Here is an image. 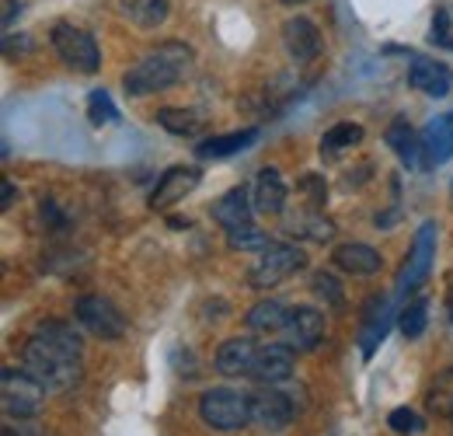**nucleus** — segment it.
Masks as SVG:
<instances>
[{
  "instance_id": "obj_29",
  "label": "nucleus",
  "mask_w": 453,
  "mask_h": 436,
  "mask_svg": "<svg viewBox=\"0 0 453 436\" xmlns=\"http://www.w3.org/2000/svg\"><path fill=\"white\" fill-rule=\"evenodd\" d=\"M388 423H391V430L401 436H418L426 430V419H422L418 412H411V409H395V412L388 416Z\"/></svg>"
},
{
  "instance_id": "obj_28",
  "label": "nucleus",
  "mask_w": 453,
  "mask_h": 436,
  "mask_svg": "<svg viewBox=\"0 0 453 436\" xmlns=\"http://www.w3.org/2000/svg\"><path fill=\"white\" fill-rule=\"evenodd\" d=\"M359 140H363V126H359V122H339V126H332V129L325 133L321 147H325V151H349V147H356Z\"/></svg>"
},
{
  "instance_id": "obj_11",
  "label": "nucleus",
  "mask_w": 453,
  "mask_h": 436,
  "mask_svg": "<svg viewBox=\"0 0 453 436\" xmlns=\"http://www.w3.org/2000/svg\"><path fill=\"white\" fill-rule=\"evenodd\" d=\"M199 182H203V171H199V167H192V164H174V167H168V171L161 175V182H157V189H154V196H150V206H154V210H168L178 199H185Z\"/></svg>"
},
{
  "instance_id": "obj_31",
  "label": "nucleus",
  "mask_w": 453,
  "mask_h": 436,
  "mask_svg": "<svg viewBox=\"0 0 453 436\" xmlns=\"http://www.w3.org/2000/svg\"><path fill=\"white\" fill-rule=\"evenodd\" d=\"M429 39H433L436 46H447V50H453V14H450V7H440V11L433 14V32H429Z\"/></svg>"
},
{
  "instance_id": "obj_13",
  "label": "nucleus",
  "mask_w": 453,
  "mask_h": 436,
  "mask_svg": "<svg viewBox=\"0 0 453 436\" xmlns=\"http://www.w3.org/2000/svg\"><path fill=\"white\" fill-rule=\"evenodd\" d=\"M255 360H258V346L251 339H226L213 356V367L224 378H251Z\"/></svg>"
},
{
  "instance_id": "obj_8",
  "label": "nucleus",
  "mask_w": 453,
  "mask_h": 436,
  "mask_svg": "<svg viewBox=\"0 0 453 436\" xmlns=\"http://www.w3.org/2000/svg\"><path fill=\"white\" fill-rule=\"evenodd\" d=\"M293 419H296V409H293V398L286 391H276L273 384H265V391L251 394V423L262 433H283V430H289Z\"/></svg>"
},
{
  "instance_id": "obj_37",
  "label": "nucleus",
  "mask_w": 453,
  "mask_h": 436,
  "mask_svg": "<svg viewBox=\"0 0 453 436\" xmlns=\"http://www.w3.org/2000/svg\"><path fill=\"white\" fill-rule=\"evenodd\" d=\"M0 436H18V433H14V430H11V426H4V433H0Z\"/></svg>"
},
{
  "instance_id": "obj_17",
  "label": "nucleus",
  "mask_w": 453,
  "mask_h": 436,
  "mask_svg": "<svg viewBox=\"0 0 453 436\" xmlns=\"http://www.w3.org/2000/svg\"><path fill=\"white\" fill-rule=\"evenodd\" d=\"M422 158H426V167H436V164L453 158V112L426 122V129H422Z\"/></svg>"
},
{
  "instance_id": "obj_6",
  "label": "nucleus",
  "mask_w": 453,
  "mask_h": 436,
  "mask_svg": "<svg viewBox=\"0 0 453 436\" xmlns=\"http://www.w3.org/2000/svg\"><path fill=\"white\" fill-rule=\"evenodd\" d=\"M300 269H307V255L296 248V245H273L269 252H262V259L251 266V286L255 290H269V286H280L289 276H296Z\"/></svg>"
},
{
  "instance_id": "obj_40",
  "label": "nucleus",
  "mask_w": 453,
  "mask_h": 436,
  "mask_svg": "<svg viewBox=\"0 0 453 436\" xmlns=\"http://www.w3.org/2000/svg\"><path fill=\"white\" fill-rule=\"evenodd\" d=\"M450 196H453V185H450Z\"/></svg>"
},
{
  "instance_id": "obj_15",
  "label": "nucleus",
  "mask_w": 453,
  "mask_h": 436,
  "mask_svg": "<svg viewBox=\"0 0 453 436\" xmlns=\"http://www.w3.org/2000/svg\"><path fill=\"white\" fill-rule=\"evenodd\" d=\"M251 210H255V199H251V192L241 185V189H230L226 196H220V199L213 203V220L230 234V230L251 227Z\"/></svg>"
},
{
  "instance_id": "obj_33",
  "label": "nucleus",
  "mask_w": 453,
  "mask_h": 436,
  "mask_svg": "<svg viewBox=\"0 0 453 436\" xmlns=\"http://www.w3.org/2000/svg\"><path fill=\"white\" fill-rule=\"evenodd\" d=\"M314 290H318V297H325L328 304L342 308V286H339V279H335V276L318 273L314 276Z\"/></svg>"
},
{
  "instance_id": "obj_27",
  "label": "nucleus",
  "mask_w": 453,
  "mask_h": 436,
  "mask_svg": "<svg viewBox=\"0 0 453 436\" xmlns=\"http://www.w3.org/2000/svg\"><path fill=\"white\" fill-rule=\"evenodd\" d=\"M226 245H230V252H269L276 241L265 234V230H258V227H241V230H230L226 234Z\"/></svg>"
},
{
  "instance_id": "obj_9",
  "label": "nucleus",
  "mask_w": 453,
  "mask_h": 436,
  "mask_svg": "<svg viewBox=\"0 0 453 436\" xmlns=\"http://www.w3.org/2000/svg\"><path fill=\"white\" fill-rule=\"evenodd\" d=\"M77 322L88 328L91 335H98V339H122V331H126V318H122V311L115 308L109 297H98V293H88V297H81L77 300Z\"/></svg>"
},
{
  "instance_id": "obj_38",
  "label": "nucleus",
  "mask_w": 453,
  "mask_h": 436,
  "mask_svg": "<svg viewBox=\"0 0 453 436\" xmlns=\"http://www.w3.org/2000/svg\"><path fill=\"white\" fill-rule=\"evenodd\" d=\"M283 4H303V0H283Z\"/></svg>"
},
{
  "instance_id": "obj_2",
  "label": "nucleus",
  "mask_w": 453,
  "mask_h": 436,
  "mask_svg": "<svg viewBox=\"0 0 453 436\" xmlns=\"http://www.w3.org/2000/svg\"><path fill=\"white\" fill-rule=\"evenodd\" d=\"M192 66V50L185 43H161L157 50L143 56L133 70H126V91L133 98H143V95H157V91H168L174 88L185 70Z\"/></svg>"
},
{
  "instance_id": "obj_26",
  "label": "nucleus",
  "mask_w": 453,
  "mask_h": 436,
  "mask_svg": "<svg viewBox=\"0 0 453 436\" xmlns=\"http://www.w3.org/2000/svg\"><path fill=\"white\" fill-rule=\"evenodd\" d=\"M397 325H401V335H404V339H418V335L426 331V325H429V300H426V297H411V300L401 308Z\"/></svg>"
},
{
  "instance_id": "obj_34",
  "label": "nucleus",
  "mask_w": 453,
  "mask_h": 436,
  "mask_svg": "<svg viewBox=\"0 0 453 436\" xmlns=\"http://www.w3.org/2000/svg\"><path fill=\"white\" fill-rule=\"evenodd\" d=\"M300 189H307V192H311V206H314V210H318V206H325V199H328V185H325L321 178L307 175V178H300Z\"/></svg>"
},
{
  "instance_id": "obj_14",
  "label": "nucleus",
  "mask_w": 453,
  "mask_h": 436,
  "mask_svg": "<svg viewBox=\"0 0 453 436\" xmlns=\"http://www.w3.org/2000/svg\"><path fill=\"white\" fill-rule=\"evenodd\" d=\"M283 43L296 63H311L321 53V32L311 18H289L283 25Z\"/></svg>"
},
{
  "instance_id": "obj_21",
  "label": "nucleus",
  "mask_w": 453,
  "mask_h": 436,
  "mask_svg": "<svg viewBox=\"0 0 453 436\" xmlns=\"http://www.w3.org/2000/svg\"><path fill=\"white\" fill-rule=\"evenodd\" d=\"M335 266L342 273H352V276H373L380 273V252L363 245V241H352V245H339L335 252Z\"/></svg>"
},
{
  "instance_id": "obj_24",
  "label": "nucleus",
  "mask_w": 453,
  "mask_h": 436,
  "mask_svg": "<svg viewBox=\"0 0 453 436\" xmlns=\"http://www.w3.org/2000/svg\"><path fill=\"white\" fill-rule=\"evenodd\" d=\"M157 122L174 136H199L206 129V115L196 109H161Z\"/></svg>"
},
{
  "instance_id": "obj_10",
  "label": "nucleus",
  "mask_w": 453,
  "mask_h": 436,
  "mask_svg": "<svg viewBox=\"0 0 453 436\" xmlns=\"http://www.w3.org/2000/svg\"><path fill=\"white\" fill-rule=\"evenodd\" d=\"M408 84L429 98H447L453 88V70L447 63L433 59V56H411L408 66Z\"/></svg>"
},
{
  "instance_id": "obj_35",
  "label": "nucleus",
  "mask_w": 453,
  "mask_h": 436,
  "mask_svg": "<svg viewBox=\"0 0 453 436\" xmlns=\"http://www.w3.org/2000/svg\"><path fill=\"white\" fill-rule=\"evenodd\" d=\"M21 7H18V0H4V32H11V25H14V14H18Z\"/></svg>"
},
{
  "instance_id": "obj_18",
  "label": "nucleus",
  "mask_w": 453,
  "mask_h": 436,
  "mask_svg": "<svg viewBox=\"0 0 453 436\" xmlns=\"http://www.w3.org/2000/svg\"><path fill=\"white\" fill-rule=\"evenodd\" d=\"M388 147L397 154V161L411 171H426V158H422V133H415L408 126V119H395L388 126Z\"/></svg>"
},
{
  "instance_id": "obj_19",
  "label": "nucleus",
  "mask_w": 453,
  "mask_h": 436,
  "mask_svg": "<svg viewBox=\"0 0 453 436\" xmlns=\"http://www.w3.org/2000/svg\"><path fill=\"white\" fill-rule=\"evenodd\" d=\"M251 199H255V210L265 214V217H276L283 214L286 206V182L276 167H265L258 178H255V189H251Z\"/></svg>"
},
{
  "instance_id": "obj_1",
  "label": "nucleus",
  "mask_w": 453,
  "mask_h": 436,
  "mask_svg": "<svg viewBox=\"0 0 453 436\" xmlns=\"http://www.w3.org/2000/svg\"><path fill=\"white\" fill-rule=\"evenodd\" d=\"M81 356H84V339L66 322H42L21 349L25 370L46 384V391L57 394H66L81 384Z\"/></svg>"
},
{
  "instance_id": "obj_30",
  "label": "nucleus",
  "mask_w": 453,
  "mask_h": 436,
  "mask_svg": "<svg viewBox=\"0 0 453 436\" xmlns=\"http://www.w3.org/2000/svg\"><path fill=\"white\" fill-rule=\"evenodd\" d=\"M303 223H293V230H300V234H307V237H314V241H328L332 234H335V227L328 223L325 217H318V210H311V214H303Z\"/></svg>"
},
{
  "instance_id": "obj_12",
  "label": "nucleus",
  "mask_w": 453,
  "mask_h": 436,
  "mask_svg": "<svg viewBox=\"0 0 453 436\" xmlns=\"http://www.w3.org/2000/svg\"><path fill=\"white\" fill-rule=\"evenodd\" d=\"M283 335H286V346H293L296 353L314 349L325 339V315L318 308H296L289 315V325L283 328Z\"/></svg>"
},
{
  "instance_id": "obj_23",
  "label": "nucleus",
  "mask_w": 453,
  "mask_h": 436,
  "mask_svg": "<svg viewBox=\"0 0 453 436\" xmlns=\"http://www.w3.org/2000/svg\"><path fill=\"white\" fill-rule=\"evenodd\" d=\"M258 140V129H237V133H226V136H213L206 144H199V158H230L237 151H248L251 144Z\"/></svg>"
},
{
  "instance_id": "obj_16",
  "label": "nucleus",
  "mask_w": 453,
  "mask_h": 436,
  "mask_svg": "<svg viewBox=\"0 0 453 436\" xmlns=\"http://www.w3.org/2000/svg\"><path fill=\"white\" fill-rule=\"evenodd\" d=\"M293 374V346L286 342H273V346H262L258 349V360H255V370L251 378L258 384H280Z\"/></svg>"
},
{
  "instance_id": "obj_7",
  "label": "nucleus",
  "mask_w": 453,
  "mask_h": 436,
  "mask_svg": "<svg viewBox=\"0 0 453 436\" xmlns=\"http://www.w3.org/2000/svg\"><path fill=\"white\" fill-rule=\"evenodd\" d=\"M433 259H436V223H422L415 230L411 252H408V259H404V266L397 273V293L401 297L404 293H415L426 283V276L433 269Z\"/></svg>"
},
{
  "instance_id": "obj_36",
  "label": "nucleus",
  "mask_w": 453,
  "mask_h": 436,
  "mask_svg": "<svg viewBox=\"0 0 453 436\" xmlns=\"http://www.w3.org/2000/svg\"><path fill=\"white\" fill-rule=\"evenodd\" d=\"M14 203V185L11 182H4V199H0V210H7Z\"/></svg>"
},
{
  "instance_id": "obj_25",
  "label": "nucleus",
  "mask_w": 453,
  "mask_h": 436,
  "mask_svg": "<svg viewBox=\"0 0 453 436\" xmlns=\"http://www.w3.org/2000/svg\"><path fill=\"white\" fill-rule=\"evenodd\" d=\"M122 11L140 28H157L171 11V0H122Z\"/></svg>"
},
{
  "instance_id": "obj_32",
  "label": "nucleus",
  "mask_w": 453,
  "mask_h": 436,
  "mask_svg": "<svg viewBox=\"0 0 453 436\" xmlns=\"http://www.w3.org/2000/svg\"><path fill=\"white\" fill-rule=\"evenodd\" d=\"M88 109H91V122H115L119 119V112H115L112 98L105 95V91H91V98H88Z\"/></svg>"
},
{
  "instance_id": "obj_4",
  "label": "nucleus",
  "mask_w": 453,
  "mask_h": 436,
  "mask_svg": "<svg viewBox=\"0 0 453 436\" xmlns=\"http://www.w3.org/2000/svg\"><path fill=\"white\" fill-rule=\"evenodd\" d=\"M0 405L7 419H35L46 405V384L32 378L25 367H4L0 374Z\"/></svg>"
},
{
  "instance_id": "obj_20",
  "label": "nucleus",
  "mask_w": 453,
  "mask_h": 436,
  "mask_svg": "<svg viewBox=\"0 0 453 436\" xmlns=\"http://www.w3.org/2000/svg\"><path fill=\"white\" fill-rule=\"evenodd\" d=\"M388 328H391V308H388V300L373 297V300L366 304L363 331H359V349H363V356H366V360H370V356H373V349L384 342Z\"/></svg>"
},
{
  "instance_id": "obj_3",
  "label": "nucleus",
  "mask_w": 453,
  "mask_h": 436,
  "mask_svg": "<svg viewBox=\"0 0 453 436\" xmlns=\"http://www.w3.org/2000/svg\"><path fill=\"white\" fill-rule=\"evenodd\" d=\"M199 419L217 433L244 430L251 423V398L234 387H210L199 398Z\"/></svg>"
},
{
  "instance_id": "obj_22",
  "label": "nucleus",
  "mask_w": 453,
  "mask_h": 436,
  "mask_svg": "<svg viewBox=\"0 0 453 436\" xmlns=\"http://www.w3.org/2000/svg\"><path fill=\"white\" fill-rule=\"evenodd\" d=\"M289 308H286L283 300H258L251 311H248V328L251 331H258V335H276V331H283L289 325Z\"/></svg>"
},
{
  "instance_id": "obj_5",
  "label": "nucleus",
  "mask_w": 453,
  "mask_h": 436,
  "mask_svg": "<svg viewBox=\"0 0 453 436\" xmlns=\"http://www.w3.org/2000/svg\"><path fill=\"white\" fill-rule=\"evenodd\" d=\"M53 50L77 74H95L102 66V53H98V43L91 39V32H84V28H77L70 21H59L53 28Z\"/></svg>"
},
{
  "instance_id": "obj_39",
  "label": "nucleus",
  "mask_w": 453,
  "mask_h": 436,
  "mask_svg": "<svg viewBox=\"0 0 453 436\" xmlns=\"http://www.w3.org/2000/svg\"><path fill=\"white\" fill-rule=\"evenodd\" d=\"M450 322H453V300H450Z\"/></svg>"
}]
</instances>
